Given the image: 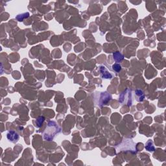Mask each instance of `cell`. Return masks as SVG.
I'll list each match as a JSON object with an SVG mask.
<instances>
[{
    "mask_svg": "<svg viewBox=\"0 0 166 166\" xmlns=\"http://www.w3.org/2000/svg\"><path fill=\"white\" fill-rule=\"evenodd\" d=\"M60 131L61 129L58 124L54 121H50L48 122L46 129L43 132V138L44 140L47 142L53 140L56 136L59 134Z\"/></svg>",
    "mask_w": 166,
    "mask_h": 166,
    "instance_id": "1",
    "label": "cell"
},
{
    "mask_svg": "<svg viewBox=\"0 0 166 166\" xmlns=\"http://www.w3.org/2000/svg\"><path fill=\"white\" fill-rule=\"evenodd\" d=\"M136 144L131 139H125L116 147L118 151H131L133 153H136L137 149L136 148Z\"/></svg>",
    "mask_w": 166,
    "mask_h": 166,
    "instance_id": "2",
    "label": "cell"
},
{
    "mask_svg": "<svg viewBox=\"0 0 166 166\" xmlns=\"http://www.w3.org/2000/svg\"><path fill=\"white\" fill-rule=\"evenodd\" d=\"M96 96V103L99 107H103L104 105L108 104V102L112 99V96L107 92H97Z\"/></svg>",
    "mask_w": 166,
    "mask_h": 166,
    "instance_id": "3",
    "label": "cell"
},
{
    "mask_svg": "<svg viewBox=\"0 0 166 166\" xmlns=\"http://www.w3.org/2000/svg\"><path fill=\"white\" fill-rule=\"evenodd\" d=\"M119 101L122 104H126L127 106L130 107L133 103V99H132V92L130 89H126L124 91L121 93L119 96Z\"/></svg>",
    "mask_w": 166,
    "mask_h": 166,
    "instance_id": "4",
    "label": "cell"
},
{
    "mask_svg": "<svg viewBox=\"0 0 166 166\" xmlns=\"http://www.w3.org/2000/svg\"><path fill=\"white\" fill-rule=\"evenodd\" d=\"M7 138L10 142L16 143L20 139V136L14 130H9L7 133Z\"/></svg>",
    "mask_w": 166,
    "mask_h": 166,
    "instance_id": "5",
    "label": "cell"
},
{
    "mask_svg": "<svg viewBox=\"0 0 166 166\" xmlns=\"http://www.w3.org/2000/svg\"><path fill=\"white\" fill-rule=\"evenodd\" d=\"M99 71H100L101 77L102 79H110L112 78V73L109 72V71L106 68V67L105 66H101L99 67Z\"/></svg>",
    "mask_w": 166,
    "mask_h": 166,
    "instance_id": "6",
    "label": "cell"
},
{
    "mask_svg": "<svg viewBox=\"0 0 166 166\" xmlns=\"http://www.w3.org/2000/svg\"><path fill=\"white\" fill-rule=\"evenodd\" d=\"M135 99L138 102H142L145 99V94L142 90H135Z\"/></svg>",
    "mask_w": 166,
    "mask_h": 166,
    "instance_id": "7",
    "label": "cell"
},
{
    "mask_svg": "<svg viewBox=\"0 0 166 166\" xmlns=\"http://www.w3.org/2000/svg\"><path fill=\"white\" fill-rule=\"evenodd\" d=\"M145 148L149 152H153L154 151V150H155V147H154V146L153 142L152 140H150V139L147 142Z\"/></svg>",
    "mask_w": 166,
    "mask_h": 166,
    "instance_id": "8",
    "label": "cell"
},
{
    "mask_svg": "<svg viewBox=\"0 0 166 166\" xmlns=\"http://www.w3.org/2000/svg\"><path fill=\"white\" fill-rule=\"evenodd\" d=\"M113 57L116 62H119L123 60L124 56L119 51H116L113 53Z\"/></svg>",
    "mask_w": 166,
    "mask_h": 166,
    "instance_id": "9",
    "label": "cell"
},
{
    "mask_svg": "<svg viewBox=\"0 0 166 166\" xmlns=\"http://www.w3.org/2000/svg\"><path fill=\"white\" fill-rule=\"evenodd\" d=\"M29 16L30 14L29 13H22L17 15L16 19L18 21H23L24 19L27 18L28 17H29Z\"/></svg>",
    "mask_w": 166,
    "mask_h": 166,
    "instance_id": "10",
    "label": "cell"
},
{
    "mask_svg": "<svg viewBox=\"0 0 166 166\" xmlns=\"http://www.w3.org/2000/svg\"><path fill=\"white\" fill-rule=\"evenodd\" d=\"M44 120H45V118H44L43 116H40L39 118L36 119V122L35 123V127H40L41 125H42V124L44 123Z\"/></svg>",
    "mask_w": 166,
    "mask_h": 166,
    "instance_id": "11",
    "label": "cell"
},
{
    "mask_svg": "<svg viewBox=\"0 0 166 166\" xmlns=\"http://www.w3.org/2000/svg\"><path fill=\"white\" fill-rule=\"evenodd\" d=\"M112 67V70L116 71V72H119V71L122 70V66L118 63H116L114 64H113Z\"/></svg>",
    "mask_w": 166,
    "mask_h": 166,
    "instance_id": "12",
    "label": "cell"
}]
</instances>
